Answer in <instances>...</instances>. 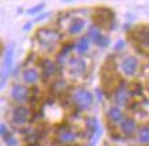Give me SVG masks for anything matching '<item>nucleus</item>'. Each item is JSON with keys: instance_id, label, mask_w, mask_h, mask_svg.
Returning a JSON list of instances; mask_svg holds the SVG:
<instances>
[{"instance_id": "obj_22", "label": "nucleus", "mask_w": 149, "mask_h": 146, "mask_svg": "<svg viewBox=\"0 0 149 146\" xmlns=\"http://www.w3.org/2000/svg\"><path fill=\"white\" fill-rule=\"evenodd\" d=\"M0 133H1V135H3L4 138L7 137V127H6V125H1V127H0Z\"/></svg>"}, {"instance_id": "obj_1", "label": "nucleus", "mask_w": 149, "mask_h": 146, "mask_svg": "<svg viewBox=\"0 0 149 146\" xmlns=\"http://www.w3.org/2000/svg\"><path fill=\"white\" fill-rule=\"evenodd\" d=\"M58 34L54 30H49V28H42L39 30L37 34V41L41 45V48L46 51H53L54 48L57 46L58 42Z\"/></svg>"}, {"instance_id": "obj_19", "label": "nucleus", "mask_w": 149, "mask_h": 146, "mask_svg": "<svg viewBox=\"0 0 149 146\" xmlns=\"http://www.w3.org/2000/svg\"><path fill=\"white\" fill-rule=\"evenodd\" d=\"M95 44L98 45V46H100V48H104V46H107V45H109V38L100 34L98 39L95 41Z\"/></svg>"}, {"instance_id": "obj_3", "label": "nucleus", "mask_w": 149, "mask_h": 146, "mask_svg": "<svg viewBox=\"0 0 149 146\" xmlns=\"http://www.w3.org/2000/svg\"><path fill=\"white\" fill-rule=\"evenodd\" d=\"M72 98H73V102L76 103L80 108H88V107L92 104V100H94L91 92L86 91V89H81V88H80V89H76V91L73 92Z\"/></svg>"}, {"instance_id": "obj_8", "label": "nucleus", "mask_w": 149, "mask_h": 146, "mask_svg": "<svg viewBox=\"0 0 149 146\" xmlns=\"http://www.w3.org/2000/svg\"><path fill=\"white\" fill-rule=\"evenodd\" d=\"M29 119V110L23 106H18L12 110V120L18 125H22Z\"/></svg>"}, {"instance_id": "obj_17", "label": "nucleus", "mask_w": 149, "mask_h": 146, "mask_svg": "<svg viewBox=\"0 0 149 146\" xmlns=\"http://www.w3.org/2000/svg\"><path fill=\"white\" fill-rule=\"evenodd\" d=\"M56 71V66L52 62V61H45L43 64V72H45V76H52L54 73Z\"/></svg>"}, {"instance_id": "obj_16", "label": "nucleus", "mask_w": 149, "mask_h": 146, "mask_svg": "<svg viewBox=\"0 0 149 146\" xmlns=\"http://www.w3.org/2000/svg\"><path fill=\"white\" fill-rule=\"evenodd\" d=\"M138 141L141 143H149V127H142L138 133Z\"/></svg>"}, {"instance_id": "obj_15", "label": "nucleus", "mask_w": 149, "mask_h": 146, "mask_svg": "<svg viewBox=\"0 0 149 146\" xmlns=\"http://www.w3.org/2000/svg\"><path fill=\"white\" fill-rule=\"evenodd\" d=\"M90 48V44H88V39L87 38H80V39L76 42V50L79 53H86Z\"/></svg>"}, {"instance_id": "obj_6", "label": "nucleus", "mask_w": 149, "mask_h": 146, "mask_svg": "<svg viewBox=\"0 0 149 146\" xmlns=\"http://www.w3.org/2000/svg\"><path fill=\"white\" fill-rule=\"evenodd\" d=\"M11 96L14 100H16V102H19V103L26 102V100H27V96H29V89L24 87V85L16 84L11 89Z\"/></svg>"}, {"instance_id": "obj_5", "label": "nucleus", "mask_w": 149, "mask_h": 146, "mask_svg": "<svg viewBox=\"0 0 149 146\" xmlns=\"http://www.w3.org/2000/svg\"><path fill=\"white\" fill-rule=\"evenodd\" d=\"M136 41L141 49L149 50V26L141 27L136 33Z\"/></svg>"}, {"instance_id": "obj_11", "label": "nucleus", "mask_w": 149, "mask_h": 146, "mask_svg": "<svg viewBox=\"0 0 149 146\" xmlns=\"http://www.w3.org/2000/svg\"><path fill=\"white\" fill-rule=\"evenodd\" d=\"M38 79H39L38 72H37L36 69H33V68L26 69V71L23 72V80L26 81V83L34 84V83H37V81H38Z\"/></svg>"}, {"instance_id": "obj_14", "label": "nucleus", "mask_w": 149, "mask_h": 146, "mask_svg": "<svg viewBox=\"0 0 149 146\" xmlns=\"http://www.w3.org/2000/svg\"><path fill=\"white\" fill-rule=\"evenodd\" d=\"M109 118L114 122H122L123 120V114L122 111L118 108V107H111L109 110Z\"/></svg>"}, {"instance_id": "obj_13", "label": "nucleus", "mask_w": 149, "mask_h": 146, "mask_svg": "<svg viewBox=\"0 0 149 146\" xmlns=\"http://www.w3.org/2000/svg\"><path fill=\"white\" fill-rule=\"evenodd\" d=\"M127 98H129L127 91H126V88L122 85V87L118 89L117 93H115V103L119 104V106H122V104H125V103L127 102Z\"/></svg>"}, {"instance_id": "obj_20", "label": "nucleus", "mask_w": 149, "mask_h": 146, "mask_svg": "<svg viewBox=\"0 0 149 146\" xmlns=\"http://www.w3.org/2000/svg\"><path fill=\"white\" fill-rule=\"evenodd\" d=\"M43 7H45V4H39V6H37V7H33L31 10H29V14H30V15H33V14H37V12H39Z\"/></svg>"}, {"instance_id": "obj_18", "label": "nucleus", "mask_w": 149, "mask_h": 146, "mask_svg": "<svg viewBox=\"0 0 149 146\" xmlns=\"http://www.w3.org/2000/svg\"><path fill=\"white\" fill-rule=\"evenodd\" d=\"M99 35H100V33H99V30L96 27H91L90 30H88V34H87V38L91 41H96L99 38Z\"/></svg>"}, {"instance_id": "obj_2", "label": "nucleus", "mask_w": 149, "mask_h": 146, "mask_svg": "<svg viewBox=\"0 0 149 146\" xmlns=\"http://www.w3.org/2000/svg\"><path fill=\"white\" fill-rule=\"evenodd\" d=\"M119 68L123 75L126 76H133L136 75V72L138 69V60L134 57V55H123L121 58V62H119Z\"/></svg>"}, {"instance_id": "obj_4", "label": "nucleus", "mask_w": 149, "mask_h": 146, "mask_svg": "<svg viewBox=\"0 0 149 146\" xmlns=\"http://www.w3.org/2000/svg\"><path fill=\"white\" fill-rule=\"evenodd\" d=\"M12 60H14V45H8L6 49V55H4L3 62V72H1V85H4L6 80L8 77V73L12 68Z\"/></svg>"}, {"instance_id": "obj_12", "label": "nucleus", "mask_w": 149, "mask_h": 146, "mask_svg": "<svg viewBox=\"0 0 149 146\" xmlns=\"http://www.w3.org/2000/svg\"><path fill=\"white\" fill-rule=\"evenodd\" d=\"M134 127H136V123H134L133 119H123L121 122V130L125 133L126 135H130L134 131Z\"/></svg>"}, {"instance_id": "obj_7", "label": "nucleus", "mask_w": 149, "mask_h": 146, "mask_svg": "<svg viewBox=\"0 0 149 146\" xmlns=\"http://www.w3.org/2000/svg\"><path fill=\"white\" fill-rule=\"evenodd\" d=\"M68 68H69V72L72 75H81L86 72V62L83 61L81 58H71L69 62H68Z\"/></svg>"}, {"instance_id": "obj_10", "label": "nucleus", "mask_w": 149, "mask_h": 146, "mask_svg": "<svg viewBox=\"0 0 149 146\" xmlns=\"http://www.w3.org/2000/svg\"><path fill=\"white\" fill-rule=\"evenodd\" d=\"M76 139V134H74L72 130L69 129H63V130L58 131V141L63 143H69L73 142Z\"/></svg>"}, {"instance_id": "obj_21", "label": "nucleus", "mask_w": 149, "mask_h": 146, "mask_svg": "<svg viewBox=\"0 0 149 146\" xmlns=\"http://www.w3.org/2000/svg\"><path fill=\"white\" fill-rule=\"evenodd\" d=\"M4 141H6V143H7L8 146H15L16 145V139L14 138V137H6V138H4Z\"/></svg>"}, {"instance_id": "obj_9", "label": "nucleus", "mask_w": 149, "mask_h": 146, "mask_svg": "<svg viewBox=\"0 0 149 146\" xmlns=\"http://www.w3.org/2000/svg\"><path fill=\"white\" fill-rule=\"evenodd\" d=\"M84 26H86L84 19H81V18H74L71 22V24H69V28H68V30H69V34H72V35L80 34V33L84 30Z\"/></svg>"}]
</instances>
